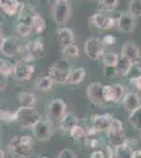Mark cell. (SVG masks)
Segmentation results:
<instances>
[{
	"instance_id": "cell-29",
	"label": "cell",
	"mask_w": 141,
	"mask_h": 158,
	"mask_svg": "<svg viewBox=\"0 0 141 158\" xmlns=\"http://www.w3.org/2000/svg\"><path fill=\"white\" fill-rule=\"evenodd\" d=\"M70 136L72 139H74L75 141H83L84 137L86 135V130H84L80 124H76L75 127H73L70 131Z\"/></svg>"
},
{
	"instance_id": "cell-1",
	"label": "cell",
	"mask_w": 141,
	"mask_h": 158,
	"mask_svg": "<svg viewBox=\"0 0 141 158\" xmlns=\"http://www.w3.org/2000/svg\"><path fill=\"white\" fill-rule=\"evenodd\" d=\"M33 146H34L33 137L27 135H19L11 139L7 150L13 158H27L31 155Z\"/></svg>"
},
{
	"instance_id": "cell-31",
	"label": "cell",
	"mask_w": 141,
	"mask_h": 158,
	"mask_svg": "<svg viewBox=\"0 0 141 158\" xmlns=\"http://www.w3.org/2000/svg\"><path fill=\"white\" fill-rule=\"evenodd\" d=\"M129 90L127 92L131 93H135L140 95L141 91V77L140 76H134V77H130L129 79Z\"/></svg>"
},
{
	"instance_id": "cell-8",
	"label": "cell",
	"mask_w": 141,
	"mask_h": 158,
	"mask_svg": "<svg viewBox=\"0 0 141 158\" xmlns=\"http://www.w3.org/2000/svg\"><path fill=\"white\" fill-rule=\"evenodd\" d=\"M35 67L31 61L19 59L13 67V76L19 81H27L33 77Z\"/></svg>"
},
{
	"instance_id": "cell-44",
	"label": "cell",
	"mask_w": 141,
	"mask_h": 158,
	"mask_svg": "<svg viewBox=\"0 0 141 158\" xmlns=\"http://www.w3.org/2000/svg\"><path fill=\"white\" fill-rule=\"evenodd\" d=\"M3 35H2V32H1V30H0V45H1V42H2V40H3Z\"/></svg>"
},
{
	"instance_id": "cell-39",
	"label": "cell",
	"mask_w": 141,
	"mask_h": 158,
	"mask_svg": "<svg viewBox=\"0 0 141 158\" xmlns=\"http://www.w3.org/2000/svg\"><path fill=\"white\" fill-rule=\"evenodd\" d=\"M101 41L104 44V47H111V45H114L115 43H116V37L113 36L111 34H109V35H106V36L102 38Z\"/></svg>"
},
{
	"instance_id": "cell-34",
	"label": "cell",
	"mask_w": 141,
	"mask_h": 158,
	"mask_svg": "<svg viewBox=\"0 0 141 158\" xmlns=\"http://www.w3.org/2000/svg\"><path fill=\"white\" fill-rule=\"evenodd\" d=\"M129 13H131L136 18L141 16V0H131Z\"/></svg>"
},
{
	"instance_id": "cell-11",
	"label": "cell",
	"mask_w": 141,
	"mask_h": 158,
	"mask_svg": "<svg viewBox=\"0 0 141 158\" xmlns=\"http://www.w3.org/2000/svg\"><path fill=\"white\" fill-rule=\"evenodd\" d=\"M89 23L98 30H110L116 25V18L110 17L104 12H98L89 17Z\"/></svg>"
},
{
	"instance_id": "cell-45",
	"label": "cell",
	"mask_w": 141,
	"mask_h": 158,
	"mask_svg": "<svg viewBox=\"0 0 141 158\" xmlns=\"http://www.w3.org/2000/svg\"><path fill=\"white\" fill-rule=\"evenodd\" d=\"M58 1H68V0H54V2H58Z\"/></svg>"
},
{
	"instance_id": "cell-20",
	"label": "cell",
	"mask_w": 141,
	"mask_h": 158,
	"mask_svg": "<svg viewBox=\"0 0 141 158\" xmlns=\"http://www.w3.org/2000/svg\"><path fill=\"white\" fill-rule=\"evenodd\" d=\"M57 39L62 47L75 42V34L70 27H61L57 30Z\"/></svg>"
},
{
	"instance_id": "cell-33",
	"label": "cell",
	"mask_w": 141,
	"mask_h": 158,
	"mask_svg": "<svg viewBox=\"0 0 141 158\" xmlns=\"http://www.w3.org/2000/svg\"><path fill=\"white\" fill-rule=\"evenodd\" d=\"M118 55L117 53L114 52H106L101 57V60L103 62L104 67H115L118 59Z\"/></svg>"
},
{
	"instance_id": "cell-7",
	"label": "cell",
	"mask_w": 141,
	"mask_h": 158,
	"mask_svg": "<svg viewBox=\"0 0 141 158\" xmlns=\"http://www.w3.org/2000/svg\"><path fill=\"white\" fill-rule=\"evenodd\" d=\"M31 130H32L36 140L44 142L52 138L54 134V124L51 121H48L47 118H41L39 121L36 122Z\"/></svg>"
},
{
	"instance_id": "cell-4",
	"label": "cell",
	"mask_w": 141,
	"mask_h": 158,
	"mask_svg": "<svg viewBox=\"0 0 141 158\" xmlns=\"http://www.w3.org/2000/svg\"><path fill=\"white\" fill-rule=\"evenodd\" d=\"M72 70V64L66 58H62L56 61L51 65L48 70V76L52 79L54 83L57 85H63L68 81V74Z\"/></svg>"
},
{
	"instance_id": "cell-30",
	"label": "cell",
	"mask_w": 141,
	"mask_h": 158,
	"mask_svg": "<svg viewBox=\"0 0 141 158\" xmlns=\"http://www.w3.org/2000/svg\"><path fill=\"white\" fill-rule=\"evenodd\" d=\"M113 103L121 102L122 98H123L125 94V88L120 83H113Z\"/></svg>"
},
{
	"instance_id": "cell-35",
	"label": "cell",
	"mask_w": 141,
	"mask_h": 158,
	"mask_svg": "<svg viewBox=\"0 0 141 158\" xmlns=\"http://www.w3.org/2000/svg\"><path fill=\"white\" fill-rule=\"evenodd\" d=\"M16 120V115L15 112L10 111V110H0V121L2 122H14Z\"/></svg>"
},
{
	"instance_id": "cell-36",
	"label": "cell",
	"mask_w": 141,
	"mask_h": 158,
	"mask_svg": "<svg viewBox=\"0 0 141 158\" xmlns=\"http://www.w3.org/2000/svg\"><path fill=\"white\" fill-rule=\"evenodd\" d=\"M99 4L102 10L106 12H112L118 6V0H99Z\"/></svg>"
},
{
	"instance_id": "cell-16",
	"label": "cell",
	"mask_w": 141,
	"mask_h": 158,
	"mask_svg": "<svg viewBox=\"0 0 141 158\" xmlns=\"http://www.w3.org/2000/svg\"><path fill=\"white\" fill-rule=\"evenodd\" d=\"M121 55L127 58L133 64L140 63V50L134 42H125L121 48Z\"/></svg>"
},
{
	"instance_id": "cell-5",
	"label": "cell",
	"mask_w": 141,
	"mask_h": 158,
	"mask_svg": "<svg viewBox=\"0 0 141 158\" xmlns=\"http://www.w3.org/2000/svg\"><path fill=\"white\" fill-rule=\"evenodd\" d=\"M106 133V139L112 148H116L120 144H123L127 138L124 133L123 122L120 119L115 118L114 116L112 117L111 123H110V127Z\"/></svg>"
},
{
	"instance_id": "cell-13",
	"label": "cell",
	"mask_w": 141,
	"mask_h": 158,
	"mask_svg": "<svg viewBox=\"0 0 141 158\" xmlns=\"http://www.w3.org/2000/svg\"><path fill=\"white\" fill-rule=\"evenodd\" d=\"M102 88L103 85L101 82H97V81H93L88 85L86 88V93H88V97L92 103L97 104V106H102L106 103L102 95Z\"/></svg>"
},
{
	"instance_id": "cell-28",
	"label": "cell",
	"mask_w": 141,
	"mask_h": 158,
	"mask_svg": "<svg viewBox=\"0 0 141 158\" xmlns=\"http://www.w3.org/2000/svg\"><path fill=\"white\" fill-rule=\"evenodd\" d=\"M54 82L48 76H42L36 81V89L40 92H48L52 89Z\"/></svg>"
},
{
	"instance_id": "cell-3",
	"label": "cell",
	"mask_w": 141,
	"mask_h": 158,
	"mask_svg": "<svg viewBox=\"0 0 141 158\" xmlns=\"http://www.w3.org/2000/svg\"><path fill=\"white\" fill-rule=\"evenodd\" d=\"M43 52H44V45H43L42 39L36 37L30 40L27 44H20L17 54L21 55V59L32 62L33 60L41 58L43 56Z\"/></svg>"
},
{
	"instance_id": "cell-23",
	"label": "cell",
	"mask_w": 141,
	"mask_h": 158,
	"mask_svg": "<svg viewBox=\"0 0 141 158\" xmlns=\"http://www.w3.org/2000/svg\"><path fill=\"white\" fill-rule=\"evenodd\" d=\"M86 75V72L83 68H75V69H72L70 74H68V81L66 83L71 85H77L79 83H81L84 80Z\"/></svg>"
},
{
	"instance_id": "cell-2",
	"label": "cell",
	"mask_w": 141,
	"mask_h": 158,
	"mask_svg": "<svg viewBox=\"0 0 141 158\" xmlns=\"http://www.w3.org/2000/svg\"><path fill=\"white\" fill-rule=\"evenodd\" d=\"M16 121L22 129H32L37 121L42 118L35 106H19L15 111Z\"/></svg>"
},
{
	"instance_id": "cell-38",
	"label": "cell",
	"mask_w": 141,
	"mask_h": 158,
	"mask_svg": "<svg viewBox=\"0 0 141 158\" xmlns=\"http://www.w3.org/2000/svg\"><path fill=\"white\" fill-rule=\"evenodd\" d=\"M57 158H77L75 152L71 149H63L62 151L58 154Z\"/></svg>"
},
{
	"instance_id": "cell-10",
	"label": "cell",
	"mask_w": 141,
	"mask_h": 158,
	"mask_svg": "<svg viewBox=\"0 0 141 158\" xmlns=\"http://www.w3.org/2000/svg\"><path fill=\"white\" fill-rule=\"evenodd\" d=\"M53 18L56 23L64 24L68 21L71 17V6L68 1H58L54 2L52 9Z\"/></svg>"
},
{
	"instance_id": "cell-17",
	"label": "cell",
	"mask_w": 141,
	"mask_h": 158,
	"mask_svg": "<svg viewBox=\"0 0 141 158\" xmlns=\"http://www.w3.org/2000/svg\"><path fill=\"white\" fill-rule=\"evenodd\" d=\"M14 29L19 37H29L33 32L32 27H31V18L18 17V19L14 24Z\"/></svg>"
},
{
	"instance_id": "cell-6",
	"label": "cell",
	"mask_w": 141,
	"mask_h": 158,
	"mask_svg": "<svg viewBox=\"0 0 141 158\" xmlns=\"http://www.w3.org/2000/svg\"><path fill=\"white\" fill-rule=\"evenodd\" d=\"M66 113V104L62 99L55 98L50 100L48 106H45V115L47 119L53 124L59 123L64 114Z\"/></svg>"
},
{
	"instance_id": "cell-26",
	"label": "cell",
	"mask_w": 141,
	"mask_h": 158,
	"mask_svg": "<svg viewBox=\"0 0 141 158\" xmlns=\"http://www.w3.org/2000/svg\"><path fill=\"white\" fill-rule=\"evenodd\" d=\"M133 151H134L133 148L127 146L126 143H123L115 148L114 155L116 158H132Z\"/></svg>"
},
{
	"instance_id": "cell-41",
	"label": "cell",
	"mask_w": 141,
	"mask_h": 158,
	"mask_svg": "<svg viewBox=\"0 0 141 158\" xmlns=\"http://www.w3.org/2000/svg\"><path fill=\"white\" fill-rule=\"evenodd\" d=\"M132 158H141V150L140 149H134Z\"/></svg>"
},
{
	"instance_id": "cell-27",
	"label": "cell",
	"mask_w": 141,
	"mask_h": 158,
	"mask_svg": "<svg viewBox=\"0 0 141 158\" xmlns=\"http://www.w3.org/2000/svg\"><path fill=\"white\" fill-rule=\"evenodd\" d=\"M129 122L136 130L141 129V106L129 113Z\"/></svg>"
},
{
	"instance_id": "cell-18",
	"label": "cell",
	"mask_w": 141,
	"mask_h": 158,
	"mask_svg": "<svg viewBox=\"0 0 141 158\" xmlns=\"http://www.w3.org/2000/svg\"><path fill=\"white\" fill-rule=\"evenodd\" d=\"M123 108L126 112H132L135 109L139 108L140 106V96L138 94L131 93V92H125L123 98L121 100Z\"/></svg>"
},
{
	"instance_id": "cell-42",
	"label": "cell",
	"mask_w": 141,
	"mask_h": 158,
	"mask_svg": "<svg viewBox=\"0 0 141 158\" xmlns=\"http://www.w3.org/2000/svg\"><path fill=\"white\" fill-rule=\"evenodd\" d=\"M4 62H6V60H4V59H2V58L0 57V71L2 70V67H3Z\"/></svg>"
},
{
	"instance_id": "cell-15",
	"label": "cell",
	"mask_w": 141,
	"mask_h": 158,
	"mask_svg": "<svg viewBox=\"0 0 141 158\" xmlns=\"http://www.w3.org/2000/svg\"><path fill=\"white\" fill-rule=\"evenodd\" d=\"M111 114H98V115H95L92 121V127L91 129L93 130L95 133H103L106 132L107 129L111 123L112 119Z\"/></svg>"
},
{
	"instance_id": "cell-40",
	"label": "cell",
	"mask_w": 141,
	"mask_h": 158,
	"mask_svg": "<svg viewBox=\"0 0 141 158\" xmlns=\"http://www.w3.org/2000/svg\"><path fill=\"white\" fill-rule=\"evenodd\" d=\"M6 85H7V77L4 74H2L0 72V92L4 91Z\"/></svg>"
},
{
	"instance_id": "cell-32",
	"label": "cell",
	"mask_w": 141,
	"mask_h": 158,
	"mask_svg": "<svg viewBox=\"0 0 141 158\" xmlns=\"http://www.w3.org/2000/svg\"><path fill=\"white\" fill-rule=\"evenodd\" d=\"M62 54L65 58H77L79 56V49L75 43L62 47Z\"/></svg>"
},
{
	"instance_id": "cell-43",
	"label": "cell",
	"mask_w": 141,
	"mask_h": 158,
	"mask_svg": "<svg viewBox=\"0 0 141 158\" xmlns=\"http://www.w3.org/2000/svg\"><path fill=\"white\" fill-rule=\"evenodd\" d=\"M0 158H6V154H4V151L0 148Z\"/></svg>"
},
{
	"instance_id": "cell-25",
	"label": "cell",
	"mask_w": 141,
	"mask_h": 158,
	"mask_svg": "<svg viewBox=\"0 0 141 158\" xmlns=\"http://www.w3.org/2000/svg\"><path fill=\"white\" fill-rule=\"evenodd\" d=\"M18 102H19L20 106H35L37 99L34 94L30 93V92H21L18 95Z\"/></svg>"
},
{
	"instance_id": "cell-19",
	"label": "cell",
	"mask_w": 141,
	"mask_h": 158,
	"mask_svg": "<svg viewBox=\"0 0 141 158\" xmlns=\"http://www.w3.org/2000/svg\"><path fill=\"white\" fill-rule=\"evenodd\" d=\"M20 6H21V2L19 0H0V9L10 17L17 15Z\"/></svg>"
},
{
	"instance_id": "cell-21",
	"label": "cell",
	"mask_w": 141,
	"mask_h": 158,
	"mask_svg": "<svg viewBox=\"0 0 141 158\" xmlns=\"http://www.w3.org/2000/svg\"><path fill=\"white\" fill-rule=\"evenodd\" d=\"M133 67V63L125 58L123 55H119L118 56V59H117V62L115 64V73L119 74L121 76H127L129 73L131 72V69Z\"/></svg>"
},
{
	"instance_id": "cell-9",
	"label": "cell",
	"mask_w": 141,
	"mask_h": 158,
	"mask_svg": "<svg viewBox=\"0 0 141 158\" xmlns=\"http://www.w3.org/2000/svg\"><path fill=\"white\" fill-rule=\"evenodd\" d=\"M84 52L86 56L92 60L101 59L102 55L106 53V47L102 43L101 39L96 37L88 38L84 43Z\"/></svg>"
},
{
	"instance_id": "cell-37",
	"label": "cell",
	"mask_w": 141,
	"mask_h": 158,
	"mask_svg": "<svg viewBox=\"0 0 141 158\" xmlns=\"http://www.w3.org/2000/svg\"><path fill=\"white\" fill-rule=\"evenodd\" d=\"M98 151L99 157L100 158H113L114 157V151H113V148L110 144H103Z\"/></svg>"
},
{
	"instance_id": "cell-46",
	"label": "cell",
	"mask_w": 141,
	"mask_h": 158,
	"mask_svg": "<svg viewBox=\"0 0 141 158\" xmlns=\"http://www.w3.org/2000/svg\"><path fill=\"white\" fill-rule=\"evenodd\" d=\"M39 158H51V157H48V156H40Z\"/></svg>"
},
{
	"instance_id": "cell-12",
	"label": "cell",
	"mask_w": 141,
	"mask_h": 158,
	"mask_svg": "<svg viewBox=\"0 0 141 158\" xmlns=\"http://www.w3.org/2000/svg\"><path fill=\"white\" fill-rule=\"evenodd\" d=\"M20 44L21 43H20L19 38L16 36L4 37L1 42V45H0V51H1V53L4 56L12 58L17 55Z\"/></svg>"
},
{
	"instance_id": "cell-14",
	"label": "cell",
	"mask_w": 141,
	"mask_h": 158,
	"mask_svg": "<svg viewBox=\"0 0 141 158\" xmlns=\"http://www.w3.org/2000/svg\"><path fill=\"white\" fill-rule=\"evenodd\" d=\"M116 25L122 33H132L136 27V17L129 12L121 13L116 19Z\"/></svg>"
},
{
	"instance_id": "cell-22",
	"label": "cell",
	"mask_w": 141,
	"mask_h": 158,
	"mask_svg": "<svg viewBox=\"0 0 141 158\" xmlns=\"http://www.w3.org/2000/svg\"><path fill=\"white\" fill-rule=\"evenodd\" d=\"M31 27L36 34H42L47 30V22L39 13H34L31 16Z\"/></svg>"
},
{
	"instance_id": "cell-24",
	"label": "cell",
	"mask_w": 141,
	"mask_h": 158,
	"mask_svg": "<svg viewBox=\"0 0 141 158\" xmlns=\"http://www.w3.org/2000/svg\"><path fill=\"white\" fill-rule=\"evenodd\" d=\"M79 123V118L73 113H65L64 116L59 121V127L65 132H68L70 130Z\"/></svg>"
}]
</instances>
